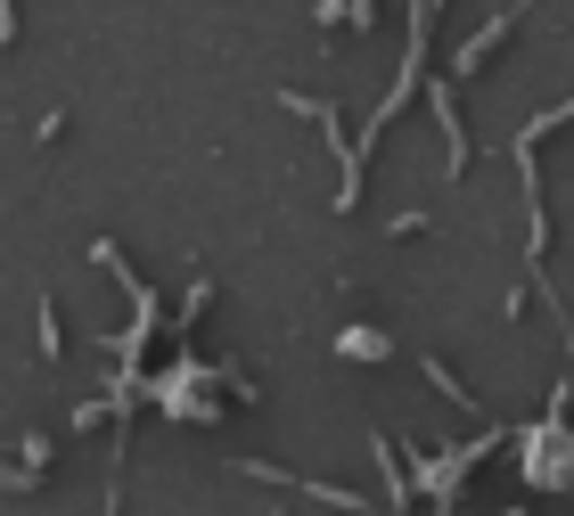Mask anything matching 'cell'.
Listing matches in <instances>:
<instances>
[{
	"mask_svg": "<svg viewBox=\"0 0 574 516\" xmlns=\"http://www.w3.org/2000/svg\"><path fill=\"white\" fill-rule=\"evenodd\" d=\"M336 352H345V361H386V336H378V328H345V336H336Z\"/></svg>",
	"mask_w": 574,
	"mask_h": 516,
	"instance_id": "7a4b0ae2",
	"label": "cell"
},
{
	"mask_svg": "<svg viewBox=\"0 0 574 516\" xmlns=\"http://www.w3.org/2000/svg\"><path fill=\"white\" fill-rule=\"evenodd\" d=\"M525 476L541 483V492H566L574 483V442H566V426H534V435H525Z\"/></svg>",
	"mask_w": 574,
	"mask_h": 516,
	"instance_id": "6da1fadb",
	"label": "cell"
}]
</instances>
